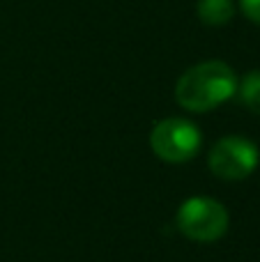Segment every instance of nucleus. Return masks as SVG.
<instances>
[{"instance_id":"7ed1b4c3","label":"nucleus","mask_w":260,"mask_h":262,"mask_svg":"<svg viewBox=\"0 0 260 262\" xmlns=\"http://www.w3.org/2000/svg\"><path fill=\"white\" fill-rule=\"evenodd\" d=\"M203 143L201 129L187 118H166L155 124L150 147L161 161L184 163L198 154Z\"/></svg>"},{"instance_id":"39448f33","label":"nucleus","mask_w":260,"mask_h":262,"mask_svg":"<svg viewBox=\"0 0 260 262\" xmlns=\"http://www.w3.org/2000/svg\"><path fill=\"white\" fill-rule=\"evenodd\" d=\"M196 14L201 18V23L212 28L226 26L233 21L235 16V3L233 0H198Z\"/></svg>"},{"instance_id":"0eeeda50","label":"nucleus","mask_w":260,"mask_h":262,"mask_svg":"<svg viewBox=\"0 0 260 262\" xmlns=\"http://www.w3.org/2000/svg\"><path fill=\"white\" fill-rule=\"evenodd\" d=\"M240 9L249 21L260 26V0H240Z\"/></svg>"},{"instance_id":"f257e3e1","label":"nucleus","mask_w":260,"mask_h":262,"mask_svg":"<svg viewBox=\"0 0 260 262\" xmlns=\"http://www.w3.org/2000/svg\"><path fill=\"white\" fill-rule=\"evenodd\" d=\"M237 74L224 60H205L189 67L175 83V99L191 113H205L237 95Z\"/></svg>"},{"instance_id":"20e7f679","label":"nucleus","mask_w":260,"mask_h":262,"mask_svg":"<svg viewBox=\"0 0 260 262\" xmlns=\"http://www.w3.org/2000/svg\"><path fill=\"white\" fill-rule=\"evenodd\" d=\"M260 161V152L256 143L244 136H224L216 140L214 147L210 149V170L214 172L219 180L237 182L249 177L256 170Z\"/></svg>"},{"instance_id":"f03ea898","label":"nucleus","mask_w":260,"mask_h":262,"mask_svg":"<svg viewBox=\"0 0 260 262\" xmlns=\"http://www.w3.org/2000/svg\"><path fill=\"white\" fill-rule=\"evenodd\" d=\"M178 228L193 242H216L228 230V212L219 200L193 195L180 205Z\"/></svg>"},{"instance_id":"423d86ee","label":"nucleus","mask_w":260,"mask_h":262,"mask_svg":"<svg viewBox=\"0 0 260 262\" xmlns=\"http://www.w3.org/2000/svg\"><path fill=\"white\" fill-rule=\"evenodd\" d=\"M237 95L242 104L247 106L251 113L260 115V69L249 72L242 81L237 83Z\"/></svg>"}]
</instances>
